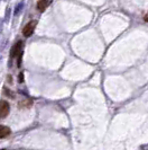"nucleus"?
Segmentation results:
<instances>
[{
	"mask_svg": "<svg viewBox=\"0 0 148 150\" xmlns=\"http://www.w3.org/2000/svg\"><path fill=\"white\" fill-rule=\"evenodd\" d=\"M11 133V130L8 127H5V125H0V139H3L6 138L7 136H9Z\"/></svg>",
	"mask_w": 148,
	"mask_h": 150,
	"instance_id": "4",
	"label": "nucleus"
},
{
	"mask_svg": "<svg viewBox=\"0 0 148 150\" xmlns=\"http://www.w3.org/2000/svg\"><path fill=\"white\" fill-rule=\"evenodd\" d=\"M10 112V105L8 104V102L6 100H1L0 102V118H6Z\"/></svg>",
	"mask_w": 148,
	"mask_h": 150,
	"instance_id": "2",
	"label": "nucleus"
},
{
	"mask_svg": "<svg viewBox=\"0 0 148 150\" xmlns=\"http://www.w3.org/2000/svg\"><path fill=\"white\" fill-rule=\"evenodd\" d=\"M22 7H24V2H19L17 6H16V9H15V15H19L20 11L22 10Z\"/></svg>",
	"mask_w": 148,
	"mask_h": 150,
	"instance_id": "6",
	"label": "nucleus"
},
{
	"mask_svg": "<svg viewBox=\"0 0 148 150\" xmlns=\"http://www.w3.org/2000/svg\"><path fill=\"white\" fill-rule=\"evenodd\" d=\"M51 3V1H46V0H41V1H38L37 2V8H38V10L43 12V11L46 9V7L48 6Z\"/></svg>",
	"mask_w": 148,
	"mask_h": 150,
	"instance_id": "5",
	"label": "nucleus"
},
{
	"mask_svg": "<svg viewBox=\"0 0 148 150\" xmlns=\"http://www.w3.org/2000/svg\"><path fill=\"white\" fill-rule=\"evenodd\" d=\"M145 21H148V14H146V16H145Z\"/></svg>",
	"mask_w": 148,
	"mask_h": 150,
	"instance_id": "7",
	"label": "nucleus"
},
{
	"mask_svg": "<svg viewBox=\"0 0 148 150\" xmlns=\"http://www.w3.org/2000/svg\"><path fill=\"white\" fill-rule=\"evenodd\" d=\"M36 25H37V21H31L28 24H26V26H25V27H24V30H22V34H24V36L29 37V36L33 34V32H34V30H35Z\"/></svg>",
	"mask_w": 148,
	"mask_h": 150,
	"instance_id": "1",
	"label": "nucleus"
},
{
	"mask_svg": "<svg viewBox=\"0 0 148 150\" xmlns=\"http://www.w3.org/2000/svg\"><path fill=\"white\" fill-rule=\"evenodd\" d=\"M21 46H22V42H19L18 43H16L14 46H12V49H11V51H10V56L11 58H15V56H17L18 54H20L21 52Z\"/></svg>",
	"mask_w": 148,
	"mask_h": 150,
	"instance_id": "3",
	"label": "nucleus"
}]
</instances>
